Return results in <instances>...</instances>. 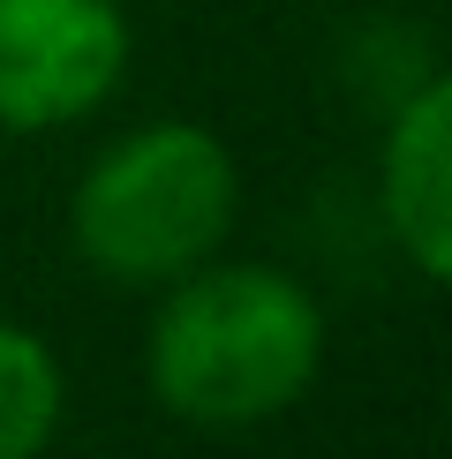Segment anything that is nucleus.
<instances>
[{
  "label": "nucleus",
  "mask_w": 452,
  "mask_h": 459,
  "mask_svg": "<svg viewBox=\"0 0 452 459\" xmlns=\"http://www.w3.org/2000/svg\"><path fill=\"white\" fill-rule=\"evenodd\" d=\"M325 377V301L272 264H196L159 286L143 385L188 429H256Z\"/></svg>",
  "instance_id": "f257e3e1"
},
{
  "label": "nucleus",
  "mask_w": 452,
  "mask_h": 459,
  "mask_svg": "<svg viewBox=\"0 0 452 459\" xmlns=\"http://www.w3.org/2000/svg\"><path fill=\"white\" fill-rule=\"evenodd\" d=\"M68 414V369L46 332L0 316V459H46Z\"/></svg>",
  "instance_id": "39448f33"
},
{
  "label": "nucleus",
  "mask_w": 452,
  "mask_h": 459,
  "mask_svg": "<svg viewBox=\"0 0 452 459\" xmlns=\"http://www.w3.org/2000/svg\"><path fill=\"white\" fill-rule=\"evenodd\" d=\"M128 75L121 0H0V128L53 136L91 121Z\"/></svg>",
  "instance_id": "7ed1b4c3"
},
{
  "label": "nucleus",
  "mask_w": 452,
  "mask_h": 459,
  "mask_svg": "<svg viewBox=\"0 0 452 459\" xmlns=\"http://www.w3.org/2000/svg\"><path fill=\"white\" fill-rule=\"evenodd\" d=\"M377 212L414 279L438 286L452 272V75L438 68L385 113L377 143Z\"/></svg>",
  "instance_id": "20e7f679"
},
{
  "label": "nucleus",
  "mask_w": 452,
  "mask_h": 459,
  "mask_svg": "<svg viewBox=\"0 0 452 459\" xmlns=\"http://www.w3.org/2000/svg\"><path fill=\"white\" fill-rule=\"evenodd\" d=\"M241 219V166L204 121H143L68 188V248L106 286L159 294L212 264Z\"/></svg>",
  "instance_id": "f03ea898"
}]
</instances>
